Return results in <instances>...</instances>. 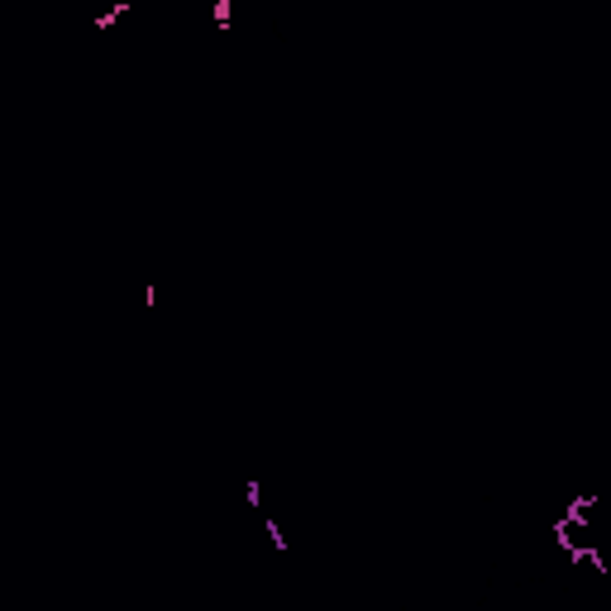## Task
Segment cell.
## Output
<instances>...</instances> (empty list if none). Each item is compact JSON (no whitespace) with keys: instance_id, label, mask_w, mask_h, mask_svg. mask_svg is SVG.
<instances>
[{"instance_id":"cell-1","label":"cell","mask_w":611,"mask_h":611,"mask_svg":"<svg viewBox=\"0 0 611 611\" xmlns=\"http://www.w3.org/2000/svg\"><path fill=\"white\" fill-rule=\"evenodd\" d=\"M554 540H559V550H569L573 559H578V554H602L597 531H592L588 521L569 516V511H559V521H554Z\"/></svg>"},{"instance_id":"cell-2","label":"cell","mask_w":611,"mask_h":611,"mask_svg":"<svg viewBox=\"0 0 611 611\" xmlns=\"http://www.w3.org/2000/svg\"><path fill=\"white\" fill-rule=\"evenodd\" d=\"M125 14H134V5H129V0H120V5H110V10H101V14H96V29H110V24H120Z\"/></svg>"},{"instance_id":"cell-3","label":"cell","mask_w":611,"mask_h":611,"mask_svg":"<svg viewBox=\"0 0 611 611\" xmlns=\"http://www.w3.org/2000/svg\"><path fill=\"white\" fill-rule=\"evenodd\" d=\"M564 511H569V516H578V521H588V525H592V521H597V497H578V502H569Z\"/></svg>"},{"instance_id":"cell-4","label":"cell","mask_w":611,"mask_h":611,"mask_svg":"<svg viewBox=\"0 0 611 611\" xmlns=\"http://www.w3.org/2000/svg\"><path fill=\"white\" fill-rule=\"evenodd\" d=\"M216 24H220V29L229 24V0H220V5H216Z\"/></svg>"}]
</instances>
